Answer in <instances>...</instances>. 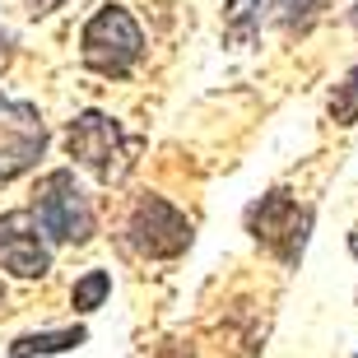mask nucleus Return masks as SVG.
Returning a JSON list of instances; mask_svg holds the SVG:
<instances>
[{
	"instance_id": "nucleus-1",
	"label": "nucleus",
	"mask_w": 358,
	"mask_h": 358,
	"mask_svg": "<svg viewBox=\"0 0 358 358\" xmlns=\"http://www.w3.org/2000/svg\"><path fill=\"white\" fill-rule=\"evenodd\" d=\"M84 66L107 75V80H121V75H131L135 61L145 56V38H140V24L131 19V10H121V5H103V10L93 14L89 24H84Z\"/></svg>"
},
{
	"instance_id": "nucleus-2",
	"label": "nucleus",
	"mask_w": 358,
	"mask_h": 358,
	"mask_svg": "<svg viewBox=\"0 0 358 358\" xmlns=\"http://www.w3.org/2000/svg\"><path fill=\"white\" fill-rule=\"evenodd\" d=\"M33 214H38L42 233L52 242H89L93 238V205L80 191L70 168H56L38 182V200H33Z\"/></svg>"
},
{
	"instance_id": "nucleus-3",
	"label": "nucleus",
	"mask_w": 358,
	"mask_h": 358,
	"mask_svg": "<svg viewBox=\"0 0 358 358\" xmlns=\"http://www.w3.org/2000/svg\"><path fill=\"white\" fill-rule=\"evenodd\" d=\"M47 154V121L33 103H19V98H5L0 93V177L28 173L38 168V159Z\"/></svg>"
},
{
	"instance_id": "nucleus-4",
	"label": "nucleus",
	"mask_w": 358,
	"mask_h": 358,
	"mask_svg": "<svg viewBox=\"0 0 358 358\" xmlns=\"http://www.w3.org/2000/svg\"><path fill=\"white\" fill-rule=\"evenodd\" d=\"M126 238L140 256H154V261H168V256H182L191 247V219L182 210H173L163 196H145L131 210V224H126Z\"/></svg>"
},
{
	"instance_id": "nucleus-5",
	"label": "nucleus",
	"mask_w": 358,
	"mask_h": 358,
	"mask_svg": "<svg viewBox=\"0 0 358 358\" xmlns=\"http://www.w3.org/2000/svg\"><path fill=\"white\" fill-rule=\"evenodd\" d=\"M307 228H312V210H298L284 191H270L261 205L252 210V233L256 242H266L279 261H298L307 247Z\"/></svg>"
},
{
	"instance_id": "nucleus-6",
	"label": "nucleus",
	"mask_w": 358,
	"mask_h": 358,
	"mask_svg": "<svg viewBox=\"0 0 358 358\" xmlns=\"http://www.w3.org/2000/svg\"><path fill=\"white\" fill-rule=\"evenodd\" d=\"M0 266L19 279H42L52 270V247L42 238V224L33 210L0 214Z\"/></svg>"
},
{
	"instance_id": "nucleus-7",
	"label": "nucleus",
	"mask_w": 358,
	"mask_h": 358,
	"mask_svg": "<svg viewBox=\"0 0 358 358\" xmlns=\"http://www.w3.org/2000/svg\"><path fill=\"white\" fill-rule=\"evenodd\" d=\"M66 149H70V159H80L103 182H112L121 173V131H117V121L103 117V112H84V117L70 121Z\"/></svg>"
},
{
	"instance_id": "nucleus-8",
	"label": "nucleus",
	"mask_w": 358,
	"mask_h": 358,
	"mask_svg": "<svg viewBox=\"0 0 358 358\" xmlns=\"http://www.w3.org/2000/svg\"><path fill=\"white\" fill-rule=\"evenodd\" d=\"M89 335L84 326L75 331H42V335H24V340H14L10 345V358H33V354H66V349H80Z\"/></svg>"
},
{
	"instance_id": "nucleus-9",
	"label": "nucleus",
	"mask_w": 358,
	"mask_h": 358,
	"mask_svg": "<svg viewBox=\"0 0 358 358\" xmlns=\"http://www.w3.org/2000/svg\"><path fill=\"white\" fill-rule=\"evenodd\" d=\"M107 293H112V275H107V270H89L84 279H75L70 303H75V312H98V307L107 303Z\"/></svg>"
},
{
	"instance_id": "nucleus-10",
	"label": "nucleus",
	"mask_w": 358,
	"mask_h": 358,
	"mask_svg": "<svg viewBox=\"0 0 358 358\" xmlns=\"http://www.w3.org/2000/svg\"><path fill=\"white\" fill-rule=\"evenodd\" d=\"M331 117L340 126H354L358 121V61L349 66V75L335 84V98H331Z\"/></svg>"
},
{
	"instance_id": "nucleus-11",
	"label": "nucleus",
	"mask_w": 358,
	"mask_h": 358,
	"mask_svg": "<svg viewBox=\"0 0 358 358\" xmlns=\"http://www.w3.org/2000/svg\"><path fill=\"white\" fill-rule=\"evenodd\" d=\"M252 10H256V0H228V24L238 33H247L252 28Z\"/></svg>"
},
{
	"instance_id": "nucleus-12",
	"label": "nucleus",
	"mask_w": 358,
	"mask_h": 358,
	"mask_svg": "<svg viewBox=\"0 0 358 358\" xmlns=\"http://www.w3.org/2000/svg\"><path fill=\"white\" fill-rule=\"evenodd\" d=\"M66 0H28V14L33 19H42V14H52V10H61Z\"/></svg>"
},
{
	"instance_id": "nucleus-13",
	"label": "nucleus",
	"mask_w": 358,
	"mask_h": 358,
	"mask_svg": "<svg viewBox=\"0 0 358 358\" xmlns=\"http://www.w3.org/2000/svg\"><path fill=\"white\" fill-rule=\"evenodd\" d=\"M10 56H14V42H10V33H5V28H0V70L10 66Z\"/></svg>"
},
{
	"instance_id": "nucleus-14",
	"label": "nucleus",
	"mask_w": 358,
	"mask_h": 358,
	"mask_svg": "<svg viewBox=\"0 0 358 358\" xmlns=\"http://www.w3.org/2000/svg\"><path fill=\"white\" fill-rule=\"evenodd\" d=\"M354 28H358V5H354Z\"/></svg>"
},
{
	"instance_id": "nucleus-15",
	"label": "nucleus",
	"mask_w": 358,
	"mask_h": 358,
	"mask_svg": "<svg viewBox=\"0 0 358 358\" xmlns=\"http://www.w3.org/2000/svg\"><path fill=\"white\" fill-rule=\"evenodd\" d=\"M0 298H5V289H0Z\"/></svg>"
}]
</instances>
